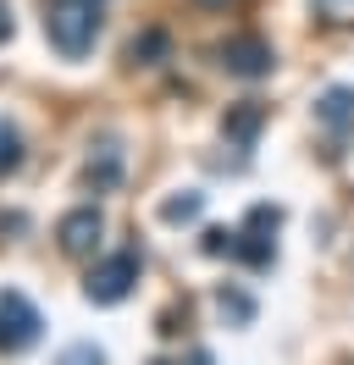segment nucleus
<instances>
[{
  "mask_svg": "<svg viewBox=\"0 0 354 365\" xmlns=\"http://www.w3.org/2000/svg\"><path fill=\"white\" fill-rule=\"evenodd\" d=\"M39 327H44L39 310H34L22 294H0V349H6V354L39 343Z\"/></svg>",
  "mask_w": 354,
  "mask_h": 365,
  "instance_id": "obj_3",
  "label": "nucleus"
},
{
  "mask_svg": "<svg viewBox=\"0 0 354 365\" xmlns=\"http://www.w3.org/2000/svg\"><path fill=\"white\" fill-rule=\"evenodd\" d=\"M44 34L61 56H88L94 34H100V0H50V17H44Z\"/></svg>",
  "mask_w": 354,
  "mask_h": 365,
  "instance_id": "obj_1",
  "label": "nucleus"
},
{
  "mask_svg": "<svg viewBox=\"0 0 354 365\" xmlns=\"http://www.w3.org/2000/svg\"><path fill=\"white\" fill-rule=\"evenodd\" d=\"M56 365H106V354H100L94 343H72V349H66Z\"/></svg>",
  "mask_w": 354,
  "mask_h": 365,
  "instance_id": "obj_10",
  "label": "nucleus"
},
{
  "mask_svg": "<svg viewBox=\"0 0 354 365\" xmlns=\"http://www.w3.org/2000/svg\"><path fill=\"white\" fill-rule=\"evenodd\" d=\"M199 6H227V0H199Z\"/></svg>",
  "mask_w": 354,
  "mask_h": 365,
  "instance_id": "obj_14",
  "label": "nucleus"
},
{
  "mask_svg": "<svg viewBox=\"0 0 354 365\" xmlns=\"http://www.w3.org/2000/svg\"><path fill=\"white\" fill-rule=\"evenodd\" d=\"M100 232H106L100 210H94V205H84V210H72V216H61L56 238H61V250H66V255H88L94 244H100Z\"/></svg>",
  "mask_w": 354,
  "mask_h": 365,
  "instance_id": "obj_5",
  "label": "nucleus"
},
{
  "mask_svg": "<svg viewBox=\"0 0 354 365\" xmlns=\"http://www.w3.org/2000/svg\"><path fill=\"white\" fill-rule=\"evenodd\" d=\"M221 316H233L243 327V321L255 316V304H249V294H233V288H221Z\"/></svg>",
  "mask_w": 354,
  "mask_h": 365,
  "instance_id": "obj_9",
  "label": "nucleus"
},
{
  "mask_svg": "<svg viewBox=\"0 0 354 365\" xmlns=\"http://www.w3.org/2000/svg\"><path fill=\"white\" fill-rule=\"evenodd\" d=\"M315 111H321V122H332V128H343V122L354 116V89H343V83H338V89H327V94H321V106H315Z\"/></svg>",
  "mask_w": 354,
  "mask_h": 365,
  "instance_id": "obj_6",
  "label": "nucleus"
},
{
  "mask_svg": "<svg viewBox=\"0 0 354 365\" xmlns=\"http://www.w3.org/2000/svg\"><path fill=\"white\" fill-rule=\"evenodd\" d=\"M166 50V34H144V39H133V61L138 56H161Z\"/></svg>",
  "mask_w": 354,
  "mask_h": 365,
  "instance_id": "obj_12",
  "label": "nucleus"
},
{
  "mask_svg": "<svg viewBox=\"0 0 354 365\" xmlns=\"http://www.w3.org/2000/svg\"><path fill=\"white\" fill-rule=\"evenodd\" d=\"M11 34V11H6V0H0V39Z\"/></svg>",
  "mask_w": 354,
  "mask_h": 365,
  "instance_id": "obj_13",
  "label": "nucleus"
},
{
  "mask_svg": "<svg viewBox=\"0 0 354 365\" xmlns=\"http://www.w3.org/2000/svg\"><path fill=\"white\" fill-rule=\"evenodd\" d=\"M221 67L233 78H266L271 72V45L266 39H227L221 45Z\"/></svg>",
  "mask_w": 354,
  "mask_h": 365,
  "instance_id": "obj_4",
  "label": "nucleus"
},
{
  "mask_svg": "<svg viewBox=\"0 0 354 365\" xmlns=\"http://www.w3.org/2000/svg\"><path fill=\"white\" fill-rule=\"evenodd\" d=\"M17 160H22V144H17V133H11V128H0V172H11Z\"/></svg>",
  "mask_w": 354,
  "mask_h": 365,
  "instance_id": "obj_11",
  "label": "nucleus"
},
{
  "mask_svg": "<svg viewBox=\"0 0 354 365\" xmlns=\"http://www.w3.org/2000/svg\"><path fill=\"white\" fill-rule=\"evenodd\" d=\"M255 128H261V106H238L227 116V133L233 138H255Z\"/></svg>",
  "mask_w": 354,
  "mask_h": 365,
  "instance_id": "obj_7",
  "label": "nucleus"
},
{
  "mask_svg": "<svg viewBox=\"0 0 354 365\" xmlns=\"http://www.w3.org/2000/svg\"><path fill=\"white\" fill-rule=\"evenodd\" d=\"M133 282H138V255L122 250V255H111V260H100L94 272H88V299L94 304H122V299L133 294Z\"/></svg>",
  "mask_w": 354,
  "mask_h": 365,
  "instance_id": "obj_2",
  "label": "nucleus"
},
{
  "mask_svg": "<svg viewBox=\"0 0 354 365\" xmlns=\"http://www.w3.org/2000/svg\"><path fill=\"white\" fill-rule=\"evenodd\" d=\"M199 210H205V200H199V194H183V200H166L161 216H166V222H194Z\"/></svg>",
  "mask_w": 354,
  "mask_h": 365,
  "instance_id": "obj_8",
  "label": "nucleus"
}]
</instances>
